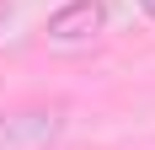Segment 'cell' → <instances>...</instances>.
Returning <instances> with one entry per match:
<instances>
[{"label": "cell", "mask_w": 155, "mask_h": 150, "mask_svg": "<svg viewBox=\"0 0 155 150\" xmlns=\"http://www.w3.org/2000/svg\"><path fill=\"white\" fill-rule=\"evenodd\" d=\"M59 107H27V113H11L0 123V145H38V139L59 134Z\"/></svg>", "instance_id": "obj_2"}, {"label": "cell", "mask_w": 155, "mask_h": 150, "mask_svg": "<svg viewBox=\"0 0 155 150\" xmlns=\"http://www.w3.org/2000/svg\"><path fill=\"white\" fill-rule=\"evenodd\" d=\"M0 16H5V11H0Z\"/></svg>", "instance_id": "obj_4"}, {"label": "cell", "mask_w": 155, "mask_h": 150, "mask_svg": "<svg viewBox=\"0 0 155 150\" xmlns=\"http://www.w3.org/2000/svg\"><path fill=\"white\" fill-rule=\"evenodd\" d=\"M102 27H107V5L102 0H70V5H59L48 16V43L75 48V43H91Z\"/></svg>", "instance_id": "obj_1"}, {"label": "cell", "mask_w": 155, "mask_h": 150, "mask_svg": "<svg viewBox=\"0 0 155 150\" xmlns=\"http://www.w3.org/2000/svg\"><path fill=\"white\" fill-rule=\"evenodd\" d=\"M139 11H144V16H150V22H155V0H139Z\"/></svg>", "instance_id": "obj_3"}]
</instances>
